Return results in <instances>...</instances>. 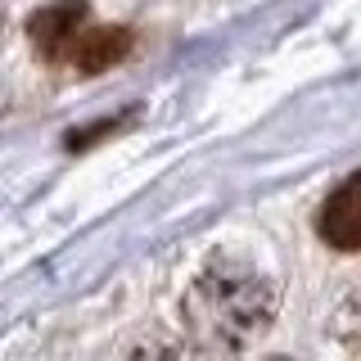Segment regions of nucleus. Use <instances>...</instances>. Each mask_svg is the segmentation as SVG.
I'll use <instances>...</instances> for the list:
<instances>
[{"instance_id": "f257e3e1", "label": "nucleus", "mask_w": 361, "mask_h": 361, "mask_svg": "<svg viewBox=\"0 0 361 361\" xmlns=\"http://www.w3.org/2000/svg\"><path fill=\"white\" fill-rule=\"evenodd\" d=\"M212 276H217V285L212 280L199 285V302H208V321L231 338L257 334L271 316V289L253 271H235V267H217Z\"/></svg>"}, {"instance_id": "f03ea898", "label": "nucleus", "mask_w": 361, "mask_h": 361, "mask_svg": "<svg viewBox=\"0 0 361 361\" xmlns=\"http://www.w3.org/2000/svg\"><path fill=\"white\" fill-rule=\"evenodd\" d=\"M316 231L330 248H343V253L361 248V172H353L325 199V208L316 212Z\"/></svg>"}, {"instance_id": "7ed1b4c3", "label": "nucleus", "mask_w": 361, "mask_h": 361, "mask_svg": "<svg viewBox=\"0 0 361 361\" xmlns=\"http://www.w3.org/2000/svg\"><path fill=\"white\" fill-rule=\"evenodd\" d=\"M127 50H131V27H118V23H109V27H82L63 45L59 63L77 68V73H99V68L118 63Z\"/></svg>"}, {"instance_id": "20e7f679", "label": "nucleus", "mask_w": 361, "mask_h": 361, "mask_svg": "<svg viewBox=\"0 0 361 361\" xmlns=\"http://www.w3.org/2000/svg\"><path fill=\"white\" fill-rule=\"evenodd\" d=\"M82 23H86L82 5H50V9H37V14L27 18V32H32V45H37L45 59L59 63L63 45L82 32Z\"/></svg>"}, {"instance_id": "39448f33", "label": "nucleus", "mask_w": 361, "mask_h": 361, "mask_svg": "<svg viewBox=\"0 0 361 361\" xmlns=\"http://www.w3.org/2000/svg\"><path fill=\"white\" fill-rule=\"evenodd\" d=\"M0 27H5V14H0Z\"/></svg>"}, {"instance_id": "423d86ee", "label": "nucleus", "mask_w": 361, "mask_h": 361, "mask_svg": "<svg viewBox=\"0 0 361 361\" xmlns=\"http://www.w3.org/2000/svg\"><path fill=\"white\" fill-rule=\"evenodd\" d=\"M276 361H285V357H276Z\"/></svg>"}]
</instances>
